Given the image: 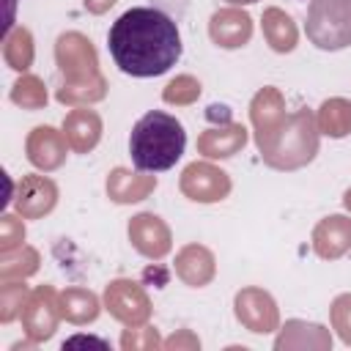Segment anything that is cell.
<instances>
[{
  "instance_id": "1",
  "label": "cell",
  "mask_w": 351,
  "mask_h": 351,
  "mask_svg": "<svg viewBox=\"0 0 351 351\" xmlns=\"http://www.w3.org/2000/svg\"><path fill=\"white\" fill-rule=\"evenodd\" d=\"M107 47L123 74L159 77L181 58V33L165 11L140 5L123 11L112 22Z\"/></svg>"
},
{
  "instance_id": "2",
  "label": "cell",
  "mask_w": 351,
  "mask_h": 351,
  "mask_svg": "<svg viewBox=\"0 0 351 351\" xmlns=\"http://www.w3.org/2000/svg\"><path fill=\"white\" fill-rule=\"evenodd\" d=\"M186 145V132L181 121L170 112L151 110L134 126L129 137V154L137 170L143 173H162L170 170Z\"/></svg>"
},
{
  "instance_id": "3",
  "label": "cell",
  "mask_w": 351,
  "mask_h": 351,
  "mask_svg": "<svg viewBox=\"0 0 351 351\" xmlns=\"http://www.w3.org/2000/svg\"><path fill=\"white\" fill-rule=\"evenodd\" d=\"M55 60L63 71V85L58 88V101L63 104H90L104 99L107 82L99 71V58L82 33H63L55 44Z\"/></svg>"
},
{
  "instance_id": "4",
  "label": "cell",
  "mask_w": 351,
  "mask_h": 351,
  "mask_svg": "<svg viewBox=\"0 0 351 351\" xmlns=\"http://www.w3.org/2000/svg\"><path fill=\"white\" fill-rule=\"evenodd\" d=\"M318 123L310 110H296L282 118V123L258 143L261 159L274 170H299L318 154Z\"/></svg>"
},
{
  "instance_id": "5",
  "label": "cell",
  "mask_w": 351,
  "mask_h": 351,
  "mask_svg": "<svg viewBox=\"0 0 351 351\" xmlns=\"http://www.w3.org/2000/svg\"><path fill=\"white\" fill-rule=\"evenodd\" d=\"M304 33L318 49L335 52L351 44V0H310Z\"/></svg>"
},
{
  "instance_id": "6",
  "label": "cell",
  "mask_w": 351,
  "mask_h": 351,
  "mask_svg": "<svg viewBox=\"0 0 351 351\" xmlns=\"http://www.w3.org/2000/svg\"><path fill=\"white\" fill-rule=\"evenodd\" d=\"M63 318V310H60V296L55 293L52 285H38L25 310H22V326H25V335L33 340V343H41V340H49L58 329V321Z\"/></svg>"
},
{
  "instance_id": "7",
  "label": "cell",
  "mask_w": 351,
  "mask_h": 351,
  "mask_svg": "<svg viewBox=\"0 0 351 351\" xmlns=\"http://www.w3.org/2000/svg\"><path fill=\"white\" fill-rule=\"evenodd\" d=\"M178 186L195 203H217V200H225L230 195L228 173L219 170L211 162H192V165H186L184 173H181Z\"/></svg>"
},
{
  "instance_id": "8",
  "label": "cell",
  "mask_w": 351,
  "mask_h": 351,
  "mask_svg": "<svg viewBox=\"0 0 351 351\" xmlns=\"http://www.w3.org/2000/svg\"><path fill=\"white\" fill-rule=\"evenodd\" d=\"M104 307L126 326H143L151 315V302L145 291L132 280H112L104 288Z\"/></svg>"
},
{
  "instance_id": "9",
  "label": "cell",
  "mask_w": 351,
  "mask_h": 351,
  "mask_svg": "<svg viewBox=\"0 0 351 351\" xmlns=\"http://www.w3.org/2000/svg\"><path fill=\"white\" fill-rule=\"evenodd\" d=\"M233 307H236V318L255 335L274 332L280 324L274 299L261 288H241L233 299Z\"/></svg>"
},
{
  "instance_id": "10",
  "label": "cell",
  "mask_w": 351,
  "mask_h": 351,
  "mask_svg": "<svg viewBox=\"0 0 351 351\" xmlns=\"http://www.w3.org/2000/svg\"><path fill=\"white\" fill-rule=\"evenodd\" d=\"M129 239L134 250L151 261H159L170 252V228L156 214H137L129 222Z\"/></svg>"
},
{
  "instance_id": "11",
  "label": "cell",
  "mask_w": 351,
  "mask_h": 351,
  "mask_svg": "<svg viewBox=\"0 0 351 351\" xmlns=\"http://www.w3.org/2000/svg\"><path fill=\"white\" fill-rule=\"evenodd\" d=\"M58 203V186L47 178V176H25L19 181L14 206L22 217L27 219H38L44 214H49Z\"/></svg>"
},
{
  "instance_id": "12",
  "label": "cell",
  "mask_w": 351,
  "mask_h": 351,
  "mask_svg": "<svg viewBox=\"0 0 351 351\" xmlns=\"http://www.w3.org/2000/svg\"><path fill=\"white\" fill-rule=\"evenodd\" d=\"M208 36L217 47L222 49H239L250 41L252 36V19L241 8H222L211 14L208 22Z\"/></svg>"
},
{
  "instance_id": "13",
  "label": "cell",
  "mask_w": 351,
  "mask_h": 351,
  "mask_svg": "<svg viewBox=\"0 0 351 351\" xmlns=\"http://www.w3.org/2000/svg\"><path fill=\"white\" fill-rule=\"evenodd\" d=\"M69 151V140L63 132L52 129V126H36L27 134V159L38 167V170H55L63 165Z\"/></svg>"
},
{
  "instance_id": "14",
  "label": "cell",
  "mask_w": 351,
  "mask_h": 351,
  "mask_svg": "<svg viewBox=\"0 0 351 351\" xmlns=\"http://www.w3.org/2000/svg\"><path fill=\"white\" fill-rule=\"evenodd\" d=\"M313 250L324 261H335L351 250V219L343 214L324 217L313 230Z\"/></svg>"
},
{
  "instance_id": "15",
  "label": "cell",
  "mask_w": 351,
  "mask_h": 351,
  "mask_svg": "<svg viewBox=\"0 0 351 351\" xmlns=\"http://www.w3.org/2000/svg\"><path fill=\"white\" fill-rule=\"evenodd\" d=\"M250 118L255 126V143H263L285 118V101L277 88H263L250 104Z\"/></svg>"
},
{
  "instance_id": "16",
  "label": "cell",
  "mask_w": 351,
  "mask_h": 351,
  "mask_svg": "<svg viewBox=\"0 0 351 351\" xmlns=\"http://www.w3.org/2000/svg\"><path fill=\"white\" fill-rule=\"evenodd\" d=\"M247 143V129L241 123H222L214 129H206L197 137V151L206 159H228L239 154Z\"/></svg>"
},
{
  "instance_id": "17",
  "label": "cell",
  "mask_w": 351,
  "mask_h": 351,
  "mask_svg": "<svg viewBox=\"0 0 351 351\" xmlns=\"http://www.w3.org/2000/svg\"><path fill=\"white\" fill-rule=\"evenodd\" d=\"M63 134H66L71 151L88 154L90 148H96V143L101 137V118L88 107H77V110H71L66 115Z\"/></svg>"
},
{
  "instance_id": "18",
  "label": "cell",
  "mask_w": 351,
  "mask_h": 351,
  "mask_svg": "<svg viewBox=\"0 0 351 351\" xmlns=\"http://www.w3.org/2000/svg\"><path fill=\"white\" fill-rule=\"evenodd\" d=\"M214 255L211 250H206L203 244H186L178 255H176V274L192 285V288H203L206 282L214 280Z\"/></svg>"
},
{
  "instance_id": "19",
  "label": "cell",
  "mask_w": 351,
  "mask_h": 351,
  "mask_svg": "<svg viewBox=\"0 0 351 351\" xmlns=\"http://www.w3.org/2000/svg\"><path fill=\"white\" fill-rule=\"evenodd\" d=\"M156 189V176H134L123 167H115L107 178V195L115 203H134L148 197V192Z\"/></svg>"
},
{
  "instance_id": "20",
  "label": "cell",
  "mask_w": 351,
  "mask_h": 351,
  "mask_svg": "<svg viewBox=\"0 0 351 351\" xmlns=\"http://www.w3.org/2000/svg\"><path fill=\"white\" fill-rule=\"evenodd\" d=\"M332 337L324 326L318 324H307V321H288L280 332V337L274 340V348H329Z\"/></svg>"
},
{
  "instance_id": "21",
  "label": "cell",
  "mask_w": 351,
  "mask_h": 351,
  "mask_svg": "<svg viewBox=\"0 0 351 351\" xmlns=\"http://www.w3.org/2000/svg\"><path fill=\"white\" fill-rule=\"evenodd\" d=\"M261 27H263V38L269 41V47L274 52H291L296 47L299 30H296L291 14H285L282 8H266L261 16Z\"/></svg>"
},
{
  "instance_id": "22",
  "label": "cell",
  "mask_w": 351,
  "mask_h": 351,
  "mask_svg": "<svg viewBox=\"0 0 351 351\" xmlns=\"http://www.w3.org/2000/svg\"><path fill=\"white\" fill-rule=\"evenodd\" d=\"M318 132L326 137H346L351 132V101L348 99H326L318 110Z\"/></svg>"
},
{
  "instance_id": "23",
  "label": "cell",
  "mask_w": 351,
  "mask_h": 351,
  "mask_svg": "<svg viewBox=\"0 0 351 351\" xmlns=\"http://www.w3.org/2000/svg\"><path fill=\"white\" fill-rule=\"evenodd\" d=\"M60 310L71 324H90L99 315V299L85 288H66L60 293Z\"/></svg>"
},
{
  "instance_id": "24",
  "label": "cell",
  "mask_w": 351,
  "mask_h": 351,
  "mask_svg": "<svg viewBox=\"0 0 351 351\" xmlns=\"http://www.w3.org/2000/svg\"><path fill=\"white\" fill-rule=\"evenodd\" d=\"M33 55H36V49H33V36H30V30L14 27V30L5 33V38H3V58H5V63H8L11 69L27 71L30 63H33Z\"/></svg>"
},
{
  "instance_id": "25",
  "label": "cell",
  "mask_w": 351,
  "mask_h": 351,
  "mask_svg": "<svg viewBox=\"0 0 351 351\" xmlns=\"http://www.w3.org/2000/svg\"><path fill=\"white\" fill-rule=\"evenodd\" d=\"M38 269V252L19 244L14 250H5L3 258H0V277L3 280H14V277H27Z\"/></svg>"
},
{
  "instance_id": "26",
  "label": "cell",
  "mask_w": 351,
  "mask_h": 351,
  "mask_svg": "<svg viewBox=\"0 0 351 351\" xmlns=\"http://www.w3.org/2000/svg\"><path fill=\"white\" fill-rule=\"evenodd\" d=\"M11 101L25 107V110H41L47 104V88L38 77L22 74L11 88Z\"/></svg>"
},
{
  "instance_id": "27",
  "label": "cell",
  "mask_w": 351,
  "mask_h": 351,
  "mask_svg": "<svg viewBox=\"0 0 351 351\" xmlns=\"http://www.w3.org/2000/svg\"><path fill=\"white\" fill-rule=\"evenodd\" d=\"M27 299H30V291H27L25 282L3 280V288H0V321L8 324V321H14L16 315H22Z\"/></svg>"
},
{
  "instance_id": "28",
  "label": "cell",
  "mask_w": 351,
  "mask_h": 351,
  "mask_svg": "<svg viewBox=\"0 0 351 351\" xmlns=\"http://www.w3.org/2000/svg\"><path fill=\"white\" fill-rule=\"evenodd\" d=\"M200 96V82L189 74H181L176 77L165 90H162V99L167 104H192L195 99Z\"/></svg>"
},
{
  "instance_id": "29",
  "label": "cell",
  "mask_w": 351,
  "mask_h": 351,
  "mask_svg": "<svg viewBox=\"0 0 351 351\" xmlns=\"http://www.w3.org/2000/svg\"><path fill=\"white\" fill-rule=\"evenodd\" d=\"M332 329L337 332V337L351 346V293H340L335 302H332Z\"/></svg>"
},
{
  "instance_id": "30",
  "label": "cell",
  "mask_w": 351,
  "mask_h": 351,
  "mask_svg": "<svg viewBox=\"0 0 351 351\" xmlns=\"http://www.w3.org/2000/svg\"><path fill=\"white\" fill-rule=\"evenodd\" d=\"M156 346H162V343H159L156 329H151V326H129L121 337L123 351H148V348H156Z\"/></svg>"
},
{
  "instance_id": "31",
  "label": "cell",
  "mask_w": 351,
  "mask_h": 351,
  "mask_svg": "<svg viewBox=\"0 0 351 351\" xmlns=\"http://www.w3.org/2000/svg\"><path fill=\"white\" fill-rule=\"evenodd\" d=\"M25 241V225L22 219H16L14 214H3L0 219V250H14Z\"/></svg>"
},
{
  "instance_id": "32",
  "label": "cell",
  "mask_w": 351,
  "mask_h": 351,
  "mask_svg": "<svg viewBox=\"0 0 351 351\" xmlns=\"http://www.w3.org/2000/svg\"><path fill=\"white\" fill-rule=\"evenodd\" d=\"M162 346H165V348H181V346H189V348H200V340H197V337H192V335L184 329L181 335H173L170 340H165Z\"/></svg>"
},
{
  "instance_id": "33",
  "label": "cell",
  "mask_w": 351,
  "mask_h": 351,
  "mask_svg": "<svg viewBox=\"0 0 351 351\" xmlns=\"http://www.w3.org/2000/svg\"><path fill=\"white\" fill-rule=\"evenodd\" d=\"M82 5L90 11V14H104L115 5V0H82Z\"/></svg>"
},
{
  "instance_id": "34",
  "label": "cell",
  "mask_w": 351,
  "mask_h": 351,
  "mask_svg": "<svg viewBox=\"0 0 351 351\" xmlns=\"http://www.w3.org/2000/svg\"><path fill=\"white\" fill-rule=\"evenodd\" d=\"M77 343H88V346H99V348H107V343H104V340H99V337H82V335H80V337H71L69 343H63V348H66V346H77Z\"/></svg>"
},
{
  "instance_id": "35",
  "label": "cell",
  "mask_w": 351,
  "mask_h": 351,
  "mask_svg": "<svg viewBox=\"0 0 351 351\" xmlns=\"http://www.w3.org/2000/svg\"><path fill=\"white\" fill-rule=\"evenodd\" d=\"M343 206L351 211V189H346V195H343Z\"/></svg>"
},
{
  "instance_id": "36",
  "label": "cell",
  "mask_w": 351,
  "mask_h": 351,
  "mask_svg": "<svg viewBox=\"0 0 351 351\" xmlns=\"http://www.w3.org/2000/svg\"><path fill=\"white\" fill-rule=\"evenodd\" d=\"M225 3H230V5H250V3H258V0H225Z\"/></svg>"
}]
</instances>
